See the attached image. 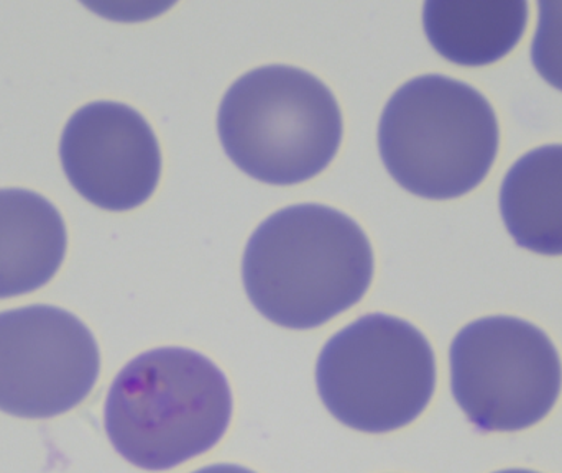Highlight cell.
Wrapping results in <instances>:
<instances>
[{"label": "cell", "instance_id": "6da1fadb", "mask_svg": "<svg viewBox=\"0 0 562 473\" xmlns=\"http://www.w3.org/2000/svg\"><path fill=\"white\" fill-rule=\"evenodd\" d=\"M373 277L369 237L323 204L270 216L244 251L243 278L256 309L286 329H316L362 300Z\"/></svg>", "mask_w": 562, "mask_h": 473}, {"label": "cell", "instance_id": "7a4b0ae2", "mask_svg": "<svg viewBox=\"0 0 562 473\" xmlns=\"http://www.w3.org/2000/svg\"><path fill=\"white\" fill-rule=\"evenodd\" d=\"M233 418L223 370L203 353L161 347L115 376L104 426L115 451L144 471H170L213 449Z\"/></svg>", "mask_w": 562, "mask_h": 473}, {"label": "cell", "instance_id": "3957f363", "mask_svg": "<svg viewBox=\"0 0 562 473\" xmlns=\"http://www.w3.org/2000/svg\"><path fill=\"white\" fill-rule=\"evenodd\" d=\"M379 148L400 187L426 200H454L491 171L498 151L497 115L472 86L448 76H419L386 102Z\"/></svg>", "mask_w": 562, "mask_h": 473}, {"label": "cell", "instance_id": "277c9868", "mask_svg": "<svg viewBox=\"0 0 562 473\" xmlns=\"http://www.w3.org/2000/svg\"><path fill=\"white\" fill-rule=\"evenodd\" d=\"M217 131L227 157L244 173L288 187L329 167L342 140V115L316 76L272 65L231 86L221 102Z\"/></svg>", "mask_w": 562, "mask_h": 473}, {"label": "cell", "instance_id": "5b68a950", "mask_svg": "<svg viewBox=\"0 0 562 473\" xmlns=\"http://www.w3.org/2000/svg\"><path fill=\"white\" fill-rule=\"evenodd\" d=\"M316 383L321 402L337 421L385 435L412 425L431 402L435 352L413 324L367 314L324 346Z\"/></svg>", "mask_w": 562, "mask_h": 473}, {"label": "cell", "instance_id": "8992f818", "mask_svg": "<svg viewBox=\"0 0 562 473\" xmlns=\"http://www.w3.org/2000/svg\"><path fill=\"white\" fill-rule=\"evenodd\" d=\"M449 359L452 395L479 431H524L543 421L560 398V353L528 320H474L456 336Z\"/></svg>", "mask_w": 562, "mask_h": 473}, {"label": "cell", "instance_id": "52a82bcc", "mask_svg": "<svg viewBox=\"0 0 562 473\" xmlns=\"http://www.w3.org/2000/svg\"><path fill=\"white\" fill-rule=\"evenodd\" d=\"M99 370L94 336L68 311L0 313V412L29 419L63 415L91 393Z\"/></svg>", "mask_w": 562, "mask_h": 473}, {"label": "cell", "instance_id": "ba28073f", "mask_svg": "<svg viewBox=\"0 0 562 473\" xmlns=\"http://www.w3.org/2000/svg\"><path fill=\"white\" fill-rule=\"evenodd\" d=\"M59 157L72 188L105 211L142 206L160 181L154 131L135 109L119 102L79 109L63 132Z\"/></svg>", "mask_w": 562, "mask_h": 473}, {"label": "cell", "instance_id": "9c48e42d", "mask_svg": "<svg viewBox=\"0 0 562 473\" xmlns=\"http://www.w3.org/2000/svg\"><path fill=\"white\" fill-rule=\"evenodd\" d=\"M65 251V223L49 201L29 190H0V300L45 286Z\"/></svg>", "mask_w": 562, "mask_h": 473}, {"label": "cell", "instance_id": "30bf717a", "mask_svg": "<svg viewBox=\"0 0 562 473\" xmlns=\"http://www.w3.org/2000/svg\"><path fill=\"white\" fill-rule=\"evenodd\" d=\"M527 0H428L423 23L432 48L461 66H487L520 43Z\"/></svg>", "mask_w": 562, "mask_h": 473}, {"label": "cell", "instance_id": "8fae6325", "mask_svg": "<svg viewBox=\"0 0 562 473\" xmlns=\"http://www.w3.org/2000/svg\"><path fill=\"white\" fill-rule=\"evenodd\" d=\"M501 213L521 248L562 255V145L531 150L510 168L502 183Z\"/></svg>", "mask_w": 562, "mask_h": 473}, {"label": "cell", "instance_id": "7c38bea8", "mask_svg": "<svg viewBox=\"0 0 562 473\" xmlns=\"http://www.w3.org/2000/svg\"><path fill=\"white\" fill-rule=\"evenodd\" d=\"M540 22L531 45V59L544 81L562 91V0L540 2Z\"/></svg>", "mask_w": 562, "mask_h": 473}, {"label": "cell", "instance_id": "4fadbf2b", "mask_svg": "<svg viewBox=\"0 0 562 473\" xmlns=\"http://www.w3.org/2000/svg\"><path fill=\"white\" fill-rule=\"evenodd\" d=\"M194 473H256L249 471V469L240 468V465H229V464H221V465H211V468L201 469V471Z\"/></svg>", "mask_w": 562, "mask_h": 473}, {"label": "cell", "instance_id": "5bb4252c", "mask_svg": "<svg viewBox=\"0 0 562 473\" xmlns=\"http://www.w3.org/2000/svg\"><path fill=\"white\" fill-rule=\"evenodd\" d=\"M497 473H538V472H531V471H504V472H497Z\"/></svg>", "mask_w": 562, "mask_h": 473}]
</instances>
